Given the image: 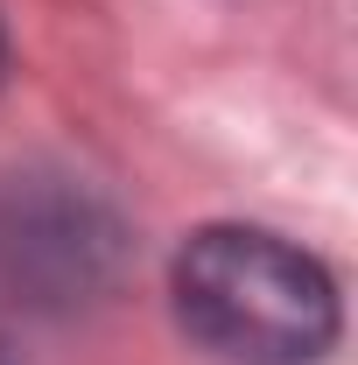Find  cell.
<instances>
[{"label":"cell","instance_id":"cell-1","mask_svg":"<svg viewBox=\"0 0 358 365\" xmlns=\"http://www.w3.org/2000/svg\"><path fill=\"white\" fill-rule=\"evenodd\" d=\"M176 317L225 365H310L337 344V281L260 225H204L176 253Z\"/></svg>","mask_w":358,"mask_h":365},{"label":"cell","instance_id":"cell-2","mask_svg":"<svg viewBox=\"0 0 358 365\" xmlns=\"http://www.w3.org/2000/svg\"><path fill=\"white\" fill-rule=\"evenodd\" d=\"M127 260L120 218L71 176H14L0 190V281L43 309L106 295Z\"/></svg>","mask_w":358,"mask_h":365},{"label":"cell","instance_id":"cell-3","mask_svg":"<svg viewBox=\"0 0 358 365\" xmlns=\"http://www.w3.org/2000/svg\"><path fill=\"white\" fill-rule=\"evenodd\" d=\"M0 78H7V29H0Z\"/></svg>","mask_w":358,"mask_h":365},{"label":"cell","instance_id":"cell-4","mask_svg":"<svg viewBox=\"0 0 358 365\" xmlns=\"http://www.w3.org/2000/svg\"><path fill=\"white\" fill-rule=\"evenodd\" d=\"M0 365H14V351H7V344H0Z\"/></svg>","mask_w":358,"mask_h":365}]
</instances>
